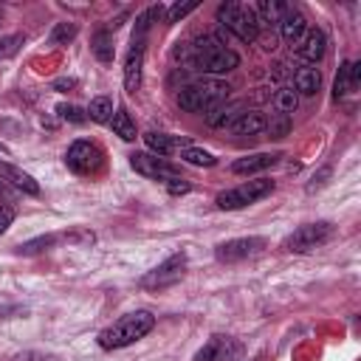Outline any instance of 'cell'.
I'll return each instance as SVG.
<instances>
[{
  "label": "cell",
  "instance_id": "cell-15",
  "mask_svg": "<svg viewBox=\"0 0 361 361\" xmlns=\"http://www.w3.org/2000/svg\"><path fill=\"white\" fill-rule=\"evenodd\" d=\"M279 158H282V152H257V155H245V158H237V161L231 164V172H237V175L262 172V169L274 166Z\"/></svg>",
  "mask_w": 361,
  "mask_h": 361
},
{
  "label": "cell",
  "instance_id": "cell-12",
  "mask_svg": "<svg viewBox=\"0 0 361 361\" xmlns=\"http://www.w3.org/2000/svg\"><path fill=\"white\" fill-rule=\"evenodd\" d=\"M324 48H327V37H324V31H319V28H310V31L296 42V54H299V59H305V62H319V59L324 56Z\"/></svg>",
  "mask_w": 361,
  "mask_h": 361
},
{
  "label": "cell",
  "instance_id": "cell-9",
  "mask_svg": "<svg viewBox=\"0 0 361 361\" xmlns=\"http://www.w3.org/2000/svg\"><path fill=\"white\" fill-rule=\"evenodd\" d=\"M130 166H133L138 175H144V178H149V180H161V183H166L169 178L178 175V169H175L169 161H164V158H158V155H152V152H133V155H130Z\"/></svg>",
  "mask_w": 361,
  "mask_h": 361
},
{
  "label": "cell",
  "instance_id": "cell-30",
  "mask_svg": "<svg viewBox=\"0 0 361 361\" xmlns=\"http://www.w3.org/2000/svg\"><path fill=\"white\" fill-rule=\"evenodd\" d=\"M23 45V34H8V37H0V59H8L20 51Z\"/></svg>",
  "mask_w": 361,
  "mask_h": 361
},
{
  "label": "cell",
  "instance_id": "cell-29",
  "mask_svg": "<svg viewBox=\"0 0 361 361\" xmlns=\"http://www.w3.org/2000/svg\"><path fill=\"white\" fill-rule=\"evenodd\" d=\"M290 127H293V121H290V116H282V113H276V116H271V121L265 124V130L271 133V138H285V135L290 133Z\"/></svg>",
  "mask_w": 361,
  "mask_h": 361
},
{
  "label": "cell",
  "instance_id": "cell-13",
  "mask_svg": "<svg viewBox=\"0 0 361 361\" xmlns=\"http://www.w3.org/2000/svg\"><path fill=\"white\" fill-rule=\"evenodd\" d=\"M141 65H144V45L133 42L130 54H127V62H124V87H127V93H135L141 87Z\"/></svg>",
  "mask_w": 361,
  "mask_h": 361
},
{
  "label": "cell",
  "instance_id": "cell-16",
  "mask_svg": "<svg viewBox=\"0 0 361 361\" xmlns=\"http://www.w3.org/2000/svg\"><path fill=\"white\" fill-rule=\"evenodd\" d=\"M0 178H3V180H8L11 186H17V189H20V192H25V195H39V183H37L28 172H23L20 166H14V164L0 161Z\"/></svg>",
  "mask_w": 361,
  "mask_h": 361
},
{
  "label": "cell",
  "instance_id": "cell-5",
  "mask_svg": "<svg viewBox=\"0 0 361 361\" xmlns=\"http://www.w3.org/2000/svg\"><path fill=\"white\" fill-rule=\"evenodd\" d=\"M271 192H274V180H268V178H254V180H245V183L228 189V192H220V195L214 197V203H217V209L231 212V209L251 206V203L268 197Z\"/></svg>",
  "mask_w": 361,
  "mask_h": 361
},
{
  "label": "cell",
  "instance_id": "cell-36",
  "mask_svg": "<svg viewBox=\"0 0 361 361\" xmlns=\"http://www.w3.org/2000/svg\"><path fill=\"white\" fill-rule=\"evenodd\" d=\"M324 178H330V166H324V169L313 178V183H307V192H316L319 186H324Z\"/></svg>",
  "mask_w": 361,
  "mask_h": 361
},
{
  "label": "cell",
  "instance_id": "cell-28",
  "mask_svg": "<svg viewBox=\"0 0 361 361\" xmlns=\"http://www.w3.org/2000/svg\"><path fill=\"white\" fill-rule=\"evenodd\" d=\"M76 23H56L54 25V31H51V37H48V42L51 45H68L73 37H76Z\"/></svg>",
  "mask_w": 361,
  "mask_h": 361
},
{
  "label": "cell",
  "instance_id": "cell-8",
  "mask_svg": "<svg viewBox=\"0 0 361 361\" xmlns=\"http://www.w3.org/2000/svg\"><path fill=\"white\" fill-rule=\"evenodd\" d=\"M330 234H333V226L330 223H307V226H299L293 234H288L285 243H282V248L302 254V251H310V248L322 245Z\"/></svg>",
  "mask_w": 361,
  "mask_h": 361
},
{
  "label": "cell",
  "instance_id": "cell-17",
  "mask_svg": "<svg viewBox=\"0 0 361 361\" xmlns=\"http://www.w3.org/2000/svg\"><path fill=\"white\" fill-rule=\"evenodd\" d=\"M240 116H243V107H240L237 102H234V104H231V102H228V104L220 102V104H214L212 110H206V124L214 127V130H220V127H231Z\"/></svg>",
  "mask_w": 361,
  "mask_h": 361
},
{
  "label": "cell",
  "instance_id": "cell-35",
  "mask_svg": "<svg viewBox=\"0 0 361 361\" xmlns=\"http://www.w3.org/2000/svg\"><path fill=\"white\" fill-rule=\"evenodd\" d=\"M14 217H17L14 206H6V203H3V206H0V234H3V231H6L11 223H14Z\"/></svg>",
  "mask_w": 361,
  "mask_h": 361
},
{
  "label": "cell",
  "instance_id": "cell-38",
  "mask_svg": "<svg viewBox=\"0 0 361 361\" xmlns=\"http://www.w3.org/2000/svg\"><path fill=\"white\" fill-rule=\"evenodd\" d=\"M8 197H14V192H11V189H8V186L0 180V200H8Z\"/></svg>",
  "mask_w": 361,
  "mask_h": 361
},
{
  "label": "cell",
  "instance_id": "cell-24",
  "mask_svg": "<svg viewBox=\"0 0 361 361\" xmlns=\"http://www.w3.org/2000/svg\"><path fill=\"white\" fill-rule=\"evenodd\" d=\"M144 144L152 149V155H158V158H164V155H169L175 147H178V141L172 138V135H164V133H147L144 135Z\"/></svg>",
  "mask_w": 361,
  "mask_h": 361
},
{
  "label": "cell",
  "instance_id": "cell-31",
  "mask_svg": "<svg viewBox=\"0 0 361 361\" xmlns=\"http://www.w3.org/2000/svg\"><path fill=\"white\" fill-rule=\"evenodd\" d=\"M56 113H59L65 121H71V124H85V121H87V113H85V110H79L76 104H59V107H56Z\"/></svg>",
  "mask_w": 361,
  "mask_h": 361
},
{
  "label": "cell",
  "instance_id": "cell-2",
  "mask_svg": "<svg viewBox=\"0 0 361 361\" xmlns=\"http://www.w3.org/2000/svg\"><path fill=\"white\" fill-rule=\"evenodd\" d=\"M155 327V316L149 310H133L127 316H121L118 322H113L110 327H104L99 333V347L102 350H121L135 344L138 338H144L149 330Z\"/></svg>",
  "mask_w": 361,
  "mask_h": 361
},
{
  "label": "cell",
  "instance_id": "cell-18",
  "mask_svg": "<svg viewBox=\"0 0 361 361\" xmlns=\"http://www.w3.org/2000/svg\"><path fill=\"white\" fill-rule=\"evenodd\" d=\"M265 124H268V118H265L259 110H245V113L231 124V130H234V135H259V133L265 130Z\"/></svg>",
  "mask_w": 361,
  "mask_h": 361
},
{
  "label": "cell",
  "instance_id": "cell-3",
  "mask_svg": "<svg viewBox=\"0 0 361 361\" xmlns=\"http://www.w3.org/2000/svg\"><path fill=\"white\" fill-rule=\"evenodd\" d=\"M228 96V85L220 82V79H197V82H189L178 90V107L186 110V113H206L212 110L214 104L226 102Z\"/></svg>",
  "mask_w": 361,
  "mask_h": 361
},
{
  "label": "cell",
  "instance_id": "cell-20",
  "mask_svg": "<svg viewBox=\"0 0 361 361\" xmlns=\"http://www.w3.org/2000/svg\"><path fill=\"white\" fill-rule=\"evenodd\" d=\"M293 82H296V93L313 96L319 90V85H322V73H319V68H299Z\"/></svg>",
  "mask_w": 361,
  "mask_h": 361
},
{
  "label": "cell",
  "instance_id": "cell-14",
  "mask_svg": "<svg viewBox=\"0 0 361 361\" xmlns=\"http://www.w3.org/2000/svg\"><path fill=\"white\" fill-rule=\"evenodd\" d=\"M279 34H282V39L285 42H290V45H296L305 34H307V20H305V14L302 11H296L293 6L285 11V17L279 20Z\"/></svg>",
  "mask_w": 361,
  "mask_h": 361
},
{
  "label": "cell",
  "instance_id": "cell-33",
  "mask_svg": "<svg viewBox=\"0 0 361 361\" xmlns=\"http://www.w3.org/2000/svg\"><path fill=\"white\" fill-rule=\"evenodd\" d=\"M197 8V0H189V3H175L169 11H166V23H178V20H183L186 14H192Z\"/></svg>",
  "mask_w": 361,
  "mask_h": 361
},
{
  "label": "cell",
  "instance_id": "cell-19",
  "mask_svg": "<svg viewBox=\"0 0 361 361\" xmlns=\"http://www.w3.org/2000/svg\"><path fill=\"white\" fill-rule=\"evenodd\" d=\"M290 8V3H279V0H259L257 3V8H254V14H257V20H259V25L265 23V25H279V20L285 17V11Z\"/></svg>",
  "mask_w": 361,
  "mask_h": 361
},
{
  "label": "cell",
  "instance_id": "cell-11",
  "mask_svg": "<svg viewBox=\"0 0 361 361\" xmlns=\"http://www.w3.org/2000/svg\"><path fill=\"white\" fill-rule=\"evenodd\" d=\"M361 82V62H341L338 73H336V82H333V99H344L347 93H353Z\"/></svg>",
  "mask_w": 361,
  "mask_h": 361
},
{
  "label": "cell",
  "instance_id": "cell-37",
  "mask_svg": "<svg viewBox=\"0 0 361 361\" xmlns=\"http://www.w3.org/2000/svg\"><path fill=\"white\" fill-rule=\"evenodd\" d=\"M54 87L56 90H71V87H76V79H56Z\"/></svg>",
  "mask_w": 361,
  "mask_h": 361
},
{
  "label": "cell",
  "instance_id": "cell-21",
  "mask_svg": "<svg viewBox=\"0 0 361 361\" xmlns=\"http://www.w3.org/2000/svg\"><path fill=\"white\" fill-rule=\"evenodd\" d=\"M214 341V353H212V361H237L240 358V344L234 338H226V336H212Z\"/></svg>",
  "mask_w": 361,
  "mask_h": 361
},
{
  "label": "cell",
  "instance_id": "cell-34",
  "mask_svg": "<svg viewBox=\"0 0 361 361\" xmlns=\"http://www.w3.org/2000/svg\"><path fill=\"white\" fill-rule=\"evenodd\" d=\"M164 186H166V192H169V195H186V192H189V183H186V180H183L180 175L169 178V180H166Z\"/></svg>",
  "mask_w": 361,
  "mask_h": 361
},
{
  "label": "cell",
  "instance_id": "cell-22",
  "mask_svg": "<svg viewBox=\"0 0 361 361\" xmlns=\"http://www.w3.org/2000/svg\"><path fill=\"white\" fill-rule=\"evenodd\" d=\"M90 48H93V54H96V59H99V62H113V56H116L113 34H110V31H96V34H93Z\"/></svg>",
  "mask_w": 361,
  "mask_h": 361
},
{
  "label": "cell",
  "instance_id": "cell-23",
  "mask_svg": "<svg viewBox=\"0 0 361 361\" xmlns=\"http://www.w3.org/2000/svg\"><path fill=\"white\" fill-rule=\"evenodd\" d=\"M107 124H110V127H113V133H116V135H121L124 141H133V138H135V124H133V118H130L127 107H118Z\"/></svg>",
  "mask_w": 361,
  "mask_h": 361
},
{
  "label": "cell",
  "instance_id": "cell-26",
  "mask_svg": "<svg viewBox=\"0 0 361 361\" xmlns=\"http://www.w3.org/2000/svg\"><path fill=\"white\" fill-rule=\"evenodd\" d=\"M274 104H276V110H279L282 116H290V113L299 107V93H296L293 87H279L276 96H274Z\"/></svg>",
  "mask_w": 361,
  "mask_h": 361
},
{
  "label": "cell",
  "instance_id": "cell-10",
  "mask_svg": "<svg viewBox=\"0 0 361 361\" xmlns=\"http://www.w3.org/2000/svg\"><path fill=\"white\" fill-rule=\"evenodd\" d=\"M262 248H265V240H262V237H240V240L220 243V245L214 248V257H217L220 262H240V259L257 257Z\"/></svg>",
  "mask_w": 361,
  "mask_h": 361
},
{
  "label": "cell",
  "instance_id": "cell-1",
  "mask_svg": "<svg viewBox=\"0 0 361 361\" xmlns=\"http://www.w3.org/2000/svg\"><path fill=\"white\" fill-rule=\"evenodd\" d=\"M175 56H178L186 68L200 71V73H209V76L228 73V71H234V68L240 65V56H237L228 45H223L217 37H209V34L195 37L189 45L178 48Z\"/></svg>",
  "mask_w": 361,
  "mask_h": 361
},
{
  "label": "cell",
  "instance_id": "cell-7",
  "mask_svg": "<svg viewBox=\"0 0 361 361\" xmlns=\"http://www.w3.org/2000/svg\"><path fill=\"white\" fill-rule=\"evenodd\" d=\"M183 271H186V254H172L169 259H164L158 268H152V271L141 279V288H147V290L169 288V285L180 282Z\"/></svg>",
  "mask_w": 361,
  "mask_h": 361
},
{
  "label": "cell",
  "instance_id": "cell-25",
  "mask_svg": "<svg viewBox=\"0 0 361 361\" xmlns=\"http://www.w3.org/2000/svg\"><path fill=\"white\" fill-rule=\"evenodd\" d=\"M87 118H93V121H99V124H107V121L113 118V102H110L107 96H96V99L90 102V107H87Z\"/></svg>",
  "mask_w": 361,
  "mask_h": 361
},
{
  "label": "cell",
  "instance_id": "cell-27",
  "mask_svg": "<svg viewBox=\"0 0 361 361\" xmlns=\"http://www.w3.org/2000/svg\"><path fill=\"white\" fill-rule=\"evenodd\" d=\"M180 161L195 164V166H214V155L206 152V149H197V147H183L180 149Z\"/></svg>",
  "mask_w": 361,
  "mask_h": 361
},
{
  "label": "cell",
  "instance_id": "cell-4",
  "mask_svg": "<svg viewBox=\"0 0 361 361\" xmlns=\"http://www.w3.org/2000/svg\"><path fill=\"white\" fill-rule=\"evenodd\" d=\"M217 23H223V28L231 31L243 42H254L259 37V20H257L254 8L245 3H237V0L220 3L217 6Z\"/></svg>",
  "mask_w": 361,
  "mask_h": 361
},
{
  "label": "cell",
  "instance_id": "cell-6",
  "mask_svg": "<svg viewBox=\"0 0 361 361\" xmlns=\"http://www.w3.org/2000/svg\"><path fill=\"white\" fill-rule=\"evenodd\" d=\"M65 164H68V169L76 172V175H93V172L102 169V164H104V152H102L93 141L79 138V141H73V144L68 147V152H65Z\"/></svg>",
  "mask_w": 361,
  "mask_h": 361
},
{
  "label": "cell",
  "instance_id": "cell-32",
  "mask_svg": "<svg viewBox=\"0 0 361 361\" xmlns=\"http://www.w3.org/2000/svg\"><path fill=\"white\" fill-rule=\"evenodd\" d=\"M54 243H56V237H54V234H45V237H37V240L23 243V245H20V254H37V251H42V248H51Z\"/></svg>",
  "mask_w": 361,
  "mask_h": 361
}]
</instances>
